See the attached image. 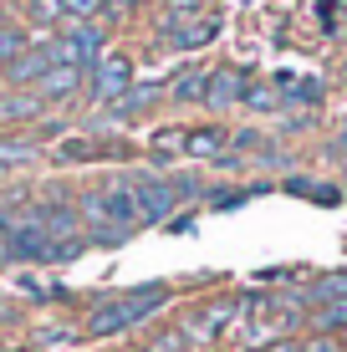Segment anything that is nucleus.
<instances>
[{"instance_id": "1a4fd4ad", "label": "nucleus", "mask_w": 347, "mask_h": 352, "mask_svg": "<svg viewBox=\"0 0 347 352\" xmlns=\"http://www.w3.org/2000/svg\"><path fill=\"white\" fill-rule=\"evenodd\" d=\"M36 107H41V97H36V92H10V97H0V118H10V123L36 118Z\"/></svg>"}, {"instance_id": "412c9836", "label": "nucleus", "mask_w": 347, "mask_h": 352, "mask_svg": "<svg viewBox=\"0 0 347 352\" xmlns=\"http://www.w3.org/2000/svg\"><path fill=\"white\" fill-rule=\"evenodd\" d=\"M302 352H332V342H327V337H317V342H306Z\"/></svg>"}, {"instance_id": "9d476101", "label": "nucleus", "mask_w": 347, "mask_h": 352, "mask_svg": "<svg viewBox=\"0 0 347 352\" xmlns=\"http://www.w3.org/2000/svg\"><path fill=\"white\" fill-rule=\"evenodd\" d=\"M184 148L194 153V159H214V153L225 148V133L220 128H199V133H189V138H184Z\"/></svg>"}, {"instance_id": "dca6fc26", "label": "nucleus", "mask_w": 347, "mask_h": 352, "mask_svg": "<svg viewBox=\"0 0 347 352\" xmlns=\"http://www.w3.org/2000/svg\"><path fill=\"white\" fill-rule=\"evenodd\" d=\"M26 159H36L31 143H0V164H26Z\"/></svg>"}, {"instance_id": "5701e85b", "label": "nucleus", "mask_w": 347, "mask_h": 352, "mask_svg": "<svg viewBox=\"0 0 347 352\" xmlns=\"http://www.w3.org/2000/svg\"><path fill=\"white\" fill-rule=\"evenodd\" d=\"M332 6H337V10H342V16H347V0H332Z\"/></svg>"}, {"instance_id": "f3484780", "label": "nucleus", "mask_w": 347, "mask_h": 352, "mask_svg": "<svg viewBox=\"0 0 347 352\" xmlns=\"http://www.w3.org/2000/svg\"><path fill=\"white\" fill-rule=\"evenodd\" d=\"M184 342H189L184 332H159V337H153V347H148V352H184Z\"/></svg>"}, {"instance_id": "20e7f679", "label": "nucleus", "mask_w": 347, "mask_h": 352, "mask_svg": "<svg viewBox=\"0 0 347 352\" xmlns=\"http://www.w3.org/2000/svg\"><path fill=\"white\" fill-rule=\"evenodd\" d=\"M52 67H56V56H52V41H41V46H31V52H21L16 62L5 67V77L21 87V82H41Z\"/></svg>"}, {"instance_id": "0eeeda50", "label": "nucleus", "mask_w": 347, "mask_h": 352, "mask_svg": "<svg viewBox=\"0 0 347 352\" xmlns=\"http://www.w3.org/2000/svg\"><path fill=\"white\" fill-rule=\"evenodd\" d=\"M240 97H245L240 72H210L205 77V102L210 107H230V102H240Z\"/></svg>"}, {"instance_id": "7ed1b4c3", "label": "nucleus", "mask_w": 347, "mask_h": 352, "mask_svg": "<svg viewBox=\"0 0 347 352\" xmlns=\"http://www.w3.org/2000/svg\"><path fill=\"white\" fill-rule=\"evenodd\" d=\"M128 87H133V67L123 56H98L92 62V97L98 102H117Z\"/></svg>"}, {"instance_id": "a211bd4d", "label": "nucleus", "mask_w": 347, "mask_h": 352, "mask_svg": "<svg viewBox=\"0 0 347 352\" xmlns=\"http://www.w3.org/2000/svg\"><path fill=\"white\" fill-rule=\"evenodd\" d=\"M62 6H67V16H82V21H92V16L102 10V0H62Z\"/></svg>"}, {"instance_id": "9b49d317", "label": "nucleus", "mask_w": 347, "mask_h": 352, "mask_svg": "<svg viewBox=\"0 0 347 352\" xmlns=\"http://www.w3.org/2000/svg\"><path fill=\"white\" fill-rule=\"evenodd\" d=\"M153 97H159V87H128V92H123V97H117V102H113V113L133 118V113H143V107L153 102Z\"/></svg>"}, {"instance_id": "2eb2a0df", "label": "nucleus", "mask_w": 347, "mask_h": 352, "mask_svg": "<svg viewBox=\"0 0 347 352\" xmlns=\"http://www.w3.org/2000/svg\"><path fill=\"white\" fill-rule=\"evenodd\" d=\"M342 296H347V276H327L317 286V301H342Z\"/></svg>"}, {"instance_id": "f03ea898", "label": "nucleus", "mask_w": 347, "mask_h": 352, "mask_svg": "<svg viewBox=\"0 0 347 352\" xmlns=\"http://www.w3.org/2000/svg\"><path fill=\"white\" fill-rule=\"evenodd\" d=\"M133 199H138V214L143 220H164V214L179 204V194H194V184H174V179H133Z\"/></svg>"}, {"instance_id": "4be33fe9", "label": "nucleus", "mask_w": 347, "mask_h": 352, "mask_svg": "<svg viewBox=\"0 0 347 352\" xmlns=\"http://www.w3.org/2000/svg\"><path fill=\"white\" fill-rule=\"evenodd\" d=\"M271 352H302V342H276Z\"/></svg>"}, {"instance_id": "aec40b11", "label": "nucleus", "mask_w": 347, "mask_h": 352, "mask_svg": "<svg viewBox=\"0 0 347 352\" xmlns=\"http://www.w3.org/2000/svg\"><path fill=\"white\" fill-rule=\"evenodd\" d=\"M199 6H205V0H169V10H174V16H179V10H199Z\"/></svg>"}, {"instance_id": "39448f33", "label": "nucleus", "mask_w": 347, "mask_h": 352, "mask_svg": "<svg viewBox=\"0 0 347 352\" xmlns=\"http://www.w3.org/2000/svg\"><path fill=\"white\" fill-rule=\"evenodd\" d=\"M214 36H220V21H214V16H194V21H179V26L169 21L164 41H169V46H184V52H189V46H205V41H214Z\"/></svg>"}, {"instance_id": "f8f14e48", "label": "nucleus", "mask_w": 347, "mask_h": 352, "mask_svg": "<svg viewBox=\"0 0 347 352\" xmlns=\"http://www.w3.org/2000/svg\"><path fill=\"white\" fill-rule=\"evenodd\" d=\"M21 52H26V36H21L16 26H0V67H10Z\"/></svg>"}, {"instance_id": "f257e3e1", "label": "nucleus", "mask_w": 347, "mask_h": 352, "mask_svg": "<svg viewBox=\"0 0 347 352\" xmlns=\"http://www.w3.org/2000/svg\"><path fill=\"white\" fill-rule=\"evenodd\" d=\"M159 307H164V286L128 291V296H117V301H107V307H98V311H92L87 332H92V337H113V332H123V327L143 322L148 311H159Z\"/></svg>"}, {"instance_id": "ddd939ff", "label": "nucleus", "mask_w": 347, "mask_h": 352, "mask_svg": "<svg viewBox=\"0 0 347 352\" xmlns=\"http://www.w3.org/2000/svg\"><path fill=\"white\" fill-rule=\"evenodd\" d=\"M67 6L62 0H31V21H41V26H52V21H62Z\"/></svg>"}, {"instance_id": "423d86ee", "label": "nucleus", "mask_w": 347, "mask_h": 352, "mask_svg": "<svg viewBox=\"0 0 347 352\" xmlns=\"http://www.w3.org/2000/svg\"><path fill=\"white\" fill-rule=\"evenodd\" d=\"M225 322H230V307H199L194 317L179 327V332H184L189 342H210V337H220V332H225Z\"/></svg>"}, {"instance_id": "4468645a", "label": "nucleus", "mask_w": 347, "mask_h": 352, "mask_svg": "<svg viewBox=\"0 0 347 352\" xmlns=\"http://www.w3.org/2000/svg\"><path fill=\"white\" fill-rule=\"evenodd\" d=\"M317 327H327V332H332V327H347V296L342 301H327V307L317 311Z\"/></svg>"}, {"instance_id": "6e6552de", "label": "nucleus", "mask_w": 347, "mask_h": 352, "mask_svg": "<svg viewBox=\"0 0 347 352\" xmlns=\"http://www.w3.org/2000/svg\"><path fill=\"white\" fill-rule=\"evenodd\" d=\"M77 82H82V67H52L36 82V97H41V102H62V97L77 92Z\"/></svg>"}, {"instance_id": "6ab92c4d", "label": "nucleus", "mask_w": 347, "mask_h": 352, "mask_svg": "<svg viewBox=\"0 0 347 352\" xmlns=\"http://www.w3.org/2000/svg\"><path fill=\"white\" fill-rule=\"evenodd\" d=\"M245 102L266 113V107H276V92H271V87H245Z\"/></svg>"}]
</instances>
